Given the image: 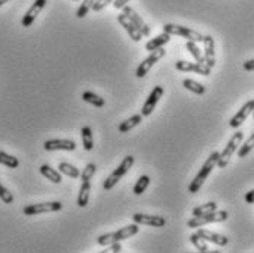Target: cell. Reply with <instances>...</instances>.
I'll return each instance as SVG.
<instances>
[{"label": "cell", "instance_id": "obj_1", "mask_svg": "<svg viewBox=\"0 0 254 253\" xmlns=\"http://www.w3.org/2000/svg\"><path fill=\"white\" fill-rule=\"evenodd\" d=\"M218 158L219 152H213V153L207 158V161L203 164V167L200 168V171H198V174L195 175V178L191 181V184H190V187H188V191H190V193H197V191L201 188V185L204 184V181L207 180V177L210 175V172H212L213 168L216 167Z\"/></svg>", "mask_w": 254, "mask_h": 253}, {"label": "cell", "instance_id": "obj_2", "mask_svg": "<svg viewBox=\"0 0 254 253\" xmlns=\"http://www.w3.org/2000/svg\"><path fill=\"white\" fill-rule=\"evenodd\" d=\"M243 139H244V134L241 133V131H237L232 137H231V140L228 142V145L226 147L219 153V158H218V164H216V167L219 168H226L228 167V164H229V161H231V156L235 153V150L238 149V146L241 145V142H243Z\"/></svg>", "mask_w": 254, "mask_h": 253}, {"label": "cell", "instance_id": "obj_3", "mask_svg": "<svg viewBox=\"0 0 254 253\" xmlns=\"http://www.w3.org/2000/svg\"><path fill=\"white\" fill-rule=\"evenodd\" d=\"M134 165V156H125V159L121 162V165L110 174L109 177H108V180L103 182V188L105 190H112L113 188V185H116L118 184V181L121 180L128 171H129V168Z\"/></svg>", "mask_w": 254, "mask_h": 253}, {"label": "cell", "instance_id": "obj_4", "mask_svg": "<svg viewBox=\"0 0 254 253\" xmlns=\"http://www.w3.org/2000/svg\"><path fill=\"white\" fill-rule=\"evenodd\" d=\"M163 31L171 34V36H180L187 38L188 41H195V43H201L203 37L198 31L191 30L188 27H182V25H175V24H166L163 25Z\"/></svg>", "mask_w": 254, "mask_h": 253}, {"label": "cell", "instance_id": "obj_5", "mask_svg": "<svg viewBox=\"0 0 254 253\" xmlns=\"http://www.w3.org/2000/svg\"><path fill=\"white\" fill-rule=\"evenodd\" d=\"M228 219V212L226 211H213L210 214H204L200 217L191 218L188 221V227L190 228H198L203 227L206 224H212V222H223Z\"/></svg>", "mask_w": 254, "mask_h": 253}, {"label": "cell", "instance_id": "obj_6", "mask_svg": "<svg viewBox=\"0 0 254 253\" xmlns=\"http://www.w3.org/2000/svg\"><path fill=\"white\" fill-rule=\"evenodd\" d=\"M166 55V50L163 49V47H159V49H156V50H153L147 58H145L144 61L138 65V68H137V71H135V75H137V78H143L145 77L148 71L163 58Z\"/></svg>", "mask_w": 254, "mask_h": 253}, {"label": "cell", "instance_id": "obj_7", "mask_svg": "<svg viewBox=\"0 0 254 253\" xmlns=\"http://www.w3.org/2000/svg\"><path fill=\"white\" fill-rule=\"evenodd\" d=\"M64 208L61 202H43V203H34L28 205L24 208V215L31 217V215H40V214H47V212H58Z\"/></svg>", "mask_w": 254, "mask_h": 253}, {"label": "cell", "instance_id": "obj_8", "mask_svg": "<svg viewBox=\"0 0 254 253\" xmlns=\"http://www.w3.org/2000/svg\"><path fill=\"white\" fill-rule=\"evenodd\" d=\"M175 68L181 73H195L200 74V75H210L212 73V68L207 67L206 64H198V62H187V61H178L175 64Z\"/></svg>", "mask_w": 254, "mask_h": 253}, {"label": "cell", "instance_id": "obj_9", "mask_svg": "<svg viewBox=\"0 0 254 253\" xmlns=\"http://www.w3.org/2000/svg\"><path fill=\"white\" fill-rule=\"evenodd\" d=\"M124 9V15L137 27V30L143 34V37H148L150 36V28H148V25L145 24L144 21H143V18L137 13V10L135 9H132L131 6H124L122 7Z\"/></svg>", "mask_w": 254, "mask_h": 253}, {"label": "cell", "instance_id": "obj_10", "mask_svg": "<svg viewBox=\"0 0 254 253\" xmlns=\"http://www.w3.org/2000/svg\"><path fill=\"white\" fill-rule=\"evenodd\" d=\"M163 87L162 85H156L153 90H151V93H150V96L147 97V100H145L144 106L141 109V115L143 116H148V115H151L153 113V110L156 108V105H157V102L160 100V97L163 96Z\"/></svg>", "mask_w": 254, "mask_h": 253}, {"label": "cell", "instance_id": "obj_11", "mask_svg": "<svg viewBox=\"0 0 254 253\" xmlns=\"http://www.w3.org/2000/svg\"><path fill=\"white\" fill-rule=\"evenodd\" d=\"M253 109H254V100H249L243 108L240 109V110L232 116V119L229 121L231 128H238V127H241V125L244 124V121H247L249 115H250V113H253Z\"/></svg>", "mask_w": 254, "mask_h": 253}, {"label": "cell", "instance_id": "obj_12", "mask_svg": "<svg viewBox=\"0 0 254 253\" xmlns=\"http://www.w3.org/2000/svg\"><path fill=\"white\" fill-rule=\"evenodd\" d=\"M134 222H137L138 225L143 224V225H148V227H156V228H160V227H165L166 225V219L160 215H147V214H134L132 215Z\"/></svg>", "mask_w": 254, "mask_h": 253}, {"label": "cell", "instance_id": "obj_13", "mask_svg": "<svg viewBox=\"0 0 254 253\" xmlns=\"http://www.w3.org/2000/svg\"><path fill=\"white\" fill-rule=\"evenodd\" d=\"M204 43V64L210 68L216 65V52H215V40L212 36L203 37Z\"/></svg>", "mask_w": 254, "mask_h": 253}, {"label": "cell", "instance_id": "obj_14", "mask_svg": "<svg viewBox=\"0 0 254 253\" xmlns=\"http://www.w3.org/2000/svg\"><path fill=\"white\" fill-rule=\"evenodd\" d=\"M76 149V145L73 140H66V139H53L47 140L44 143V150L47 152H55V150H68L72 152Z\"/></svg>", "mask_w": 254, "mask_h": 253}, {"label": "cell", "instance_id": "obj_15", "mask_svg": "<svg viewBox=\"0 0 254 253\" xmlns=\"http://www.w3.org/2000/svg\"><path fill=\"white\" fill-rule=\"evenodd\" d=\"M46 3H47V0H36L31 4V7L27 10V13L22 18V27H31L33 25V22L36 21L37 15L44 9Z\"/></svg>", "mask_w": 254, "mask_h": 253}, {"label": "cell", "instance_id": "obj_16", "mask_svg": "<svg viewBox=\"0 0 254 253\" xmlns=\"http://www.w3.org/2000/svg\"><path fill=\"white\" fill-rule=\"evenodd\" d=\"M197 234L200 237H203L206 242H210V243H215L218 246H226L229 243L228 237L222 236V234H218V233H213V231H209V230H204V228H200L198 227V231Z\"/></svg>", "mask_w": 254, "mask_h": 253}, {"label": "cell", "instance_id": "obj_17", "mask_svg": "<svg viewBox=\"0 0 254 253\" xmlns=\"http://www.w3.org/2000/svg\"><path fill=\"white\" fill-rule=\"evenodd\" d=\"M118 22L125 28V31L128 33V36L131 37L134 41H137V43H138V41H141L143 34L137 30V27H135V25H134V24H132V22H131L125 15H124V13L118 15Z\"/></svg>", "mask_w": 254, "mask_h": 253}, {"label": "cell", "instance_id": "obj_18", "mask_svg": "<svg viewBox=\"0 0 254 253\" xmlns=\"http://www.w3.org/2000/svg\"><path fill=\"white\" fill-rule=\"evenodd\" d=\"M138 231H140V227H138V224L135 222V224L125 225V227L119 228L118 231L113 233V237H115L116 242H122V240H127V239H129V237L138 234Z\"/></svg>", "mask_w": 254, "mask_h": 253}, {"label": "cell", "instance_id": "obj_19", "mask_svg": "<svg viewBox=\"0 0 254 253\" xmlns=\"http://www.w3.org/2000/svg\"><path fill=\"white\" fill-rule=\"evenodd\" d=\"M90 191H91L90 181H82L79 193H78V199H76V203H78L79 208H85L87 206V203L90 200Z\"/></svg>", "mask_w": 254, "mask_h": 253}, {"label": "cell", "instance_id": "obj_20", "mask_svg": "<svg viewBox=\"0 0 254 253\" xmlns=\"http://www.w3.org/2000/svg\"><path fill=\"white\" fill-rule=\"evenodd\" d=\"M171 38H172L171 34L163 33V34H160V36L151 38L150 41H147V43H145V49H147V50H150V52H153V50H156V49H159V47H163L166 43H169V41H171Z\"/></svg>", "mask_w": 254, "mask_h": 253}, {"label": "cell", "instance_id": "obj_21", "mask_svg": "<svg viewBox=\"0 0 254 253\" xmlns=\"http://www.w3.org/2000/svg\"><path fill=\"white\" fill-rule=\"evenodd\" d=\"M40 172H41L43 177H46L47 180H50L52 182H55V184H61L62 182V174L59 171L53 169L52 167L46 165V164L40 167Z\"/></svg>", "mask_w": 254, "mask_h": 253}, {"label": "cell", "instance_id": "obj_22", "mask_svg": "<svg viewBox=\"0 0 254 253\" xmlns=\"http://www.w3.org/2000/svg\"><path fill=\"white\" fill-rule=\"evenodd\" d=\"M143 121V115H132L131 118H128V119H125L124 122H121V125H119V131L121 133H128L129 130H132L134 127H137L140 122Z\"/></svg>", "mask_w": 254, "mask_h": 253}, {"label": "cell", "instance_id": "obj_23", "mask_svg": "<svg viewBox=\"0 0 254 253\" xmlns=\"http://www.w3.org/2000/svg\"><path fill=\"white\" fill-rule=\"evenodd\" d=\"M82 100L87 102V103H90V105H93V106H96V108H103L105 106V99L100 97L99 94L93 93V91L82 93Z\"/></svg>", "mask_w": 254, "mask_h": 253}, {"label": "cell", "instance_id": "obj_24", "mask_svg": "<svg viewBox=\"0 0 254 253\" xmlns=\"http://www.w3.org/2000/svg\"><path fill=\"white\" fill-rule=\"evenodd\" d=\"M81 140H82L84 149H85L87 152L93 150L94 142H93V131H91L90 127H82V128H81Z\"/></svg>", "mask_w": 254, "mask_h": 253}, {"label": "cell", "instance_id": "obj_25", "mask_svg": "<svg viewBox=\"0 0 254 253\" xmlns=\"http://www.w3.org/2000/svg\"><path fill=\"white\" fill-rule=\"evenodd\" d=\"M182 85H184L187 90H190V91H192V93H195V94H200V96L206 93V87H204L203 84H200V83H197V81H194V80H190V78L184 80V81H182Z\"/></svg>", "mask_w": 254, "mask_h": 253}, {"label": "cell", "instance_id": "obj_26", "mask_svg": "<svg viewBox=\"0 0 254 253\" xmlns=\"http://www.w3.org/2000/svg\"><path fill=\"white\" fill-rule=\"evenodd\" d=\"M59 172L66 175V177H71V178H78L81 175L78 168H75L73 165L68 164V162H61L59 164Z\"/></svg>", "mask_w": 254, "mask_h": 253}, {"label": "cell", "instance_id": "obj_27", "mask_svg": "<svg viewBox=\"0 0 254 253\" xmlns=\"http://www.w3.org/2000/svg\"><path fill=\"white\" fill-rule=\"evenodd\" d=\"M185 47H187V50L194 56L195 62H198V64H204V56H203V53H201V50L198 49V46H197V43H195V41H187Z\"/></svg>", "mask_w": 254, "mask_h": 253}, {"label": "cell", "instance_id": "obj_28", "mask_svg": "<svg viewBox=\"0 0 254 253\" xmlns=\"http://www.w3.org/2000/svg\"><path fill=\"white\" fill-rule=\"evenodd\" d=\"M213 211H218V203L215 202H209V203H204L201 206H197L192 209V215L194 217H200V215H204V214H210Z\"/></svg>", "mask_w": 254, "mask_h": 253}, {"label": "cell", "instance_id": "obj_29", "mask_svg": "<svg viewBox=\"0 0 254 253\" xmlns=\"http://www.w3.org/2000/svg\"><path fill=\"white\" fill-rule=\"evenodd\" d=\"M0 164L4 165V167H7V168H12V169H15V168L19 167L18 158H15L12 155H7V153H4L1 150H0Z\"/></svg>", "mask_w": 254, "mask_h": 253}, {"label": "cell", "instance_id": "obj_30", "mask_svg": "<svg viewBox=\"0 0 254 253\" xmlns=\"http://www.w3.org/2000/svg\"><path fill=\"white\" fill-rule=\"evenodd\" d=\"M190 240H191V243L197 248V251L200 253H207L209 252V248H207V243H206V240L203 239V237H200L197 233H194V234H191L190 236Z\"/></svg>", "mask_w": 254, "mask_h": 253}, {"label": "cell", "instance_id": "obj_31", "mask_svg": "<svg viewBox=\"0 0 254 253\" xmlns=\"http://www.w3.org/2000/svg\"><path fill=\"white\" fill-rule=\"evenodd\" d=\"M148 184H150V177H148V175H141V177L137 180V182H135L134 188H132L134 194H137V196L143 194L145 191V188L148 187Z\"/></svg>", "mask_w": 254, "mask_h": 253}, {"label": "cell", "instance_id": "obj_32", "mask_svg": "<svg viewBox=\"0 0 254 253\" xmlns=\"http://www.w3.org/2000/svg\"><path fill=\"white\" fill-rule=\"evenodd\" d=\"M254 149V133L244 142V145H241V147L238 149V156L240 158H246L252 150Z\"/></svg>", "mask_w": 254, "mask_h": 253}, {"label": "cell", "instance_id": "obj_33", "mask_svg": "<svg viewBox=\"0 0 254 253\" xmlns=\"http://www.w3.org/2000/svg\"><path fill=\"white\" fill-rule=\"evenodd\" d=\"M94 1H96V0H84V1L81 3V6L78 7V10H76V16H78V18H84V16L90 12V9L93 7Z\"/></svg>", "mask_w": 254, "mask_h": 253}, {"label": "cell", "instance_id": "obj_34", "mask_svg": "<svg viewBox=\"0 0 254 253\" xmlns=\"http://www.w3.org/2000/svg\"><path fill=\"white\" fill-rule=\"evenodd\" d=\"M0 199H1V202L3 203H6V205H12L13 203V194L0 182Z\"/></svg>", "mask_w": 254, "mask_h": 253}, {"label": "cell", "instance_id": "obj_35", "mask_svg": "<svg viewBox=\"0 0 254 253\" xmlns=\"http://www.w3.org/2000/svg\"><path fill=\"white\" fill-rule=\"evenodd\" d=\"M96 174V165L94 164H88L85 168H84V171L81 172V180L82 181H90L93 178V175Z\"/></svg>", "mask_w": 254, "mask_h": 253}, {"label": "cell", "instance_id": "obj_36", "mask_svg": "<svg viewBox=\"0 0 254 253\" xmlns=\"http://www.w3.org/2000/svg\"><path fill=\"white\" fill-rule=\"evenodd\" d=\"M115 237H113V233H108V234H103V236H99L97 239V243L100 246H109L112 243H115Z\"/></svg>", "mask_w": 254, "mask_h": 253}, {"label": "cell", "instance_id": "obj_37", "mask_svg": "<svg viewBox=\"0 0 254 253\" xmlns=\"http://www.w3.org/2000/svg\"><path fill=\"white\" fill-rule=\"evenodd\" d=\"M112 1H113V0H96L91 9H93L94 12H100L103 7H106V6H108L109 3H112Z\"/></svg>", "mask_w": 254, "mask_h": 253}, {"label": "cell", "instance_id": "obj_38", "mask_svg": "<svg viewBox=\"0 0 254 253\" xmlns=\"http://www.w3.org/2000/svg\"><path fill=\"white\" fill-rule=\"evenodd\" d=\"M122 251V246H121V243L119 242H115V243H112L109 245V248L106 249V251H103V252H113V253H118Z\"/></svg>", "mask_w": 254, "mask_h": 253}, {"label": "cell", "instance_id": "obj_39", "mask_svg": "<svg viewBox=\"0 0 254 253\" xmlns=\"http://www.w3.org/2000/svg\"><path fill=\"white\" fill-rule=\"evenodd\" d=\"M243 68H244L246 71H254V59H250V61L244 62Z\"/></svg>", "mask_w": 254, "mask_h": 253}, {"label": "cell", "instance_id": "obj_40", "mask_svg": "<svg viewBox=\"0 0 254 253\" xmlns=\"http://www.w3.org/2000/svg\"><path fill=\"white\" fill-rule=\"evenodd\" d=\"M129 0H115L113 1V4H115V7L116 9H122L124 6H127V3H128Z\"/></svg>", "mask_w": 254, "mask_h": 253}, {"label": "cell", "instance_id": "obj_41", "mask_svg": "<svg viewBox=\"0 0 254 253\" xmlns=\"http://www.w3.org/2000/svg\"><path fill=\"white\" fill-rule=\"evenodd\" d=\"M244 199H246V202H247V203H250V205L254 203V190L249 191V193L246 194V197H244Z\"/></svg>", "mask_w": 254, "mask_h": 253}, {"label": "cell", "instance_id": "obj_42", "mask_svg": "<svg viewBox=\"0 0 254 253\" xmlns=\"http://www.w3.org/2000/svg\"><path fill=\"white\" fill-rule=\"evenodd\" d=\"M7 1H9V0H0V6H3V4L7 3Z\"/></svg>", "mask_w": 254, "mask_h": 253}, {"label": "cell", "instance_id": "obj_43", "mask_svg": "<svg viewBox=\"0 0 254 253\" xmlns=\"http://www.w3.org/2000/svg\"><path fill=\"white\" fill-rule=\"evenodd\" d=\"M253 118H254V109H253Z\"/></svg>", "mask_w": 254, "mask_h": 253}, {"label": "cell", "instance_id": "obj_44", "mask_svg": "<svg viewBox=\"0 0 254 253\" xmlns=\"http://www.w3.org/2000/svg\"><path fill=\"white\" fill-rule=\"evenodd\" d=\"M75 1H79V0H75Z\"/></svg>", "mask_w": 254, "mask_h": 253}]
</instances>
